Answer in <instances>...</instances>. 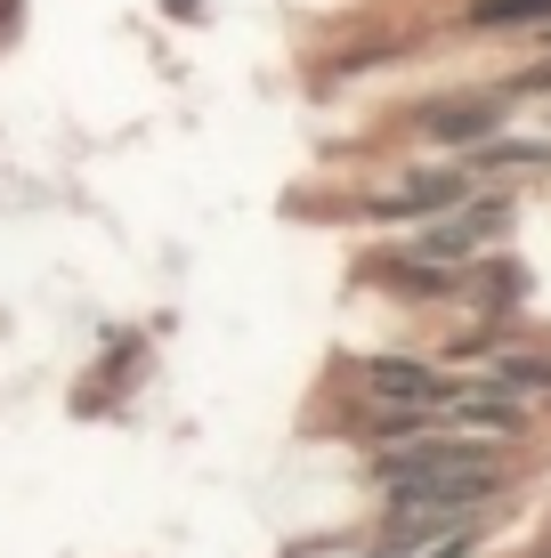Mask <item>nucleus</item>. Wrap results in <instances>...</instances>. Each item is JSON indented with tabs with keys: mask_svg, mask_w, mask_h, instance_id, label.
<instances>
[{
	"mask_svg": "<svg viewBox=\"0 0 551 558\" xmlns=\"http://www.w3.org/2000/svg\"><path fill=\"white\" fill-rule=\"evenodd\" d=\"M390 510H487L503 494V470L487 461L479 437H406L373 461Z\"/></svg>",
	"mask_w": 551,
	"mask_h": 558,
	"instance_id": "obj_1",
	"label": "nucleus"
},
{
	"mask_svg": "<svg viewBox=\"0 0 551 558\" xmlns=\"http://www.w3.org/2000/svg\"><path fill=\"white\" fill-rule=\"evenodd\" d=\"M511 235V195H479L470 186L454 210H439V219H422V235H414V252L422 259H439V267H470L487 252V243H503Z\"/></svg>",
	"mask_w": 551,
	"mask_h": 558,
	"instance_id": "obj_2",
	"label": "nucleus"
},
{
	"mask_svg": "<svg viewBox=\"0 0 551 558\" xmlns=\"http://www.w3.org/2000/svg\"><path fill=\"white\" fill-rule=\"evenodd\" d=\"M479 543V510H390L382 558H470Z\"/></svg>",
	"mask_w": 551,
	"mask_h": 558,
	"instance_id": "obj_3",
	"label": "nucleus"
},
{
	"mask_svg": "<svg viewBox=\"0 0 551 558\" xmlns=\"http://www.w3.org/2000/svg\"><path fill=\"white\" fill-rule=\"evenodd\" d=\"M503 89H463V98H430L422 113H414V130H422V138L430 146H454V154H463V146H479V138H495V130H503Z\"/></svg>",
	"mask_w": 551,
	"mask_h": 558,
	"instance_id": "obj_4",
	"label": "nucleus"
},
{
	"mask_svg": "<svg viewBox=\"0 0 551 558\" xmlns=\"http://www.w3.org/2000/svg\"><path fill=\"white\" fill-rule=\"evenodd\" d=\"M470 195V170L454 162V170H406V179L390 186V195H373L366 210L373 219H439V210H454Z\"/></svg>",
	"mask_w": 551,
	"mask_h": 558,
	"instance_id": "obj_5",
	"label": "nucleus"
},
{
	"mask_svg": "<svg viewBox=\"0 0 551 558\" xmlns=\"http://www.w3.org/2000/svg\"><path fill=\"white\" fill-rule=\"evenodd\" d=\"M366 397L373 405H430L439 413L454 397V380L439 364H414V356H366Z\"/></svg>",
	"mask_w": 551,
	"mask_h": 558,
	"instance_id": "obj_6",
	"label": "nucleus"
},
{
	"mask_svg": "<svg viewBox=\"0 0 551 558\" xmlns=\"http://www.w3.org/2000/svg\"><path fill=\"white\" fill-rule=\"evenodd\" d=\"M373 283L397 292V300H454V292H463V267H439L422 252H397V259H373Z\"/></svg>",
	"mask_w": 551,
	"mask_h": 558,
	"instance_id": "obj_7",
	"label": "nucleus"
},
{
	"mask_svg": "<svg viewBox=\"0 0 551 558\" xmlns=\"http://www.w3.org/2000/svg\"><path fill=\"white\" fill-rule=\"evenodd\" d=\"M551 162V138H479V146H463V170L470 179H503V170H543Z\"/></svg>",
	"mask_w": 551,
	"mask_h": 558,
	"instance_id": "obj_8",
	"label": "nucleus"
},
{
	"mask_svg": "<svg viewBox=\"0 0 551 558\" xmlns=\"http://www.w3.org/2000/svg\"><path fill=\"white\" fill-rule=\"evenodd\" d=\"M463 25L470 33H543L551 0H463Z\"/></svg>",
	"mask_w": 551,
	"mask_h": 558,
	"instance_id": "obj_9",
	"label": "nucleus"
},
{
	"mask_svg": "<svg viewBox=\"0 0 551 558\" xmlns=\"http://www.w3.org/2000/svg\"><path fill=\"white\" fill-rule=\"evenodd\" d=\"M487 380L511 397H543L551 389V356H519V349H495V364H487Z\"/></svg>",
	"mask_w": 551,
	"mask_h": 558,
	"instance_id": "obj_10",
	"label": "nucleus"
},
{
	"mask_svg": "<svg viewBox=\"0 0 551 558\" xmlns=\"http://www.w3.org/2000/svg\"><path fill=\"white\" fill-rule=\"evenodd\" d=\"M503 98H551V65H527V73H511V82H503Z\"/></svg>",
	"mask_w": 551,
	"mask_h": 558,
	"instance_id": "obj_11",
	"label": "nucleus"
},
{
	"mask_svg": "<svg viewBox=\"0 0 551 558\" xmlns=\"http://www.w3.org/2000/svg\"><path fill=\"white\" fill-rule=\"evenodd\" d=\"M536 41H543V49H551V25H543V33H536Z\"/></svg>",
	"mask_w": 551,
	"mask_h": 558,
	"instance_id": "obj_12",
	"label": "nucleus"
}]
</instances>
